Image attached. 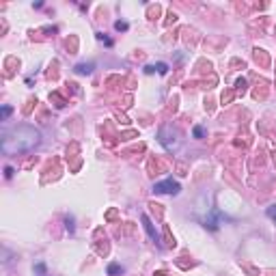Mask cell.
Returning a JSON list of instances; mask_svg holds the SVG:
<instances>
[{"instance_id": "7a4b0ae2", "label": "cell", "mask_w": 276, "mask_h": 276, "mask_svg": "<svg viewBox=\"0 0 276 276\" xmlns=\"http://www.w3.org/2000/svg\"><path fill=\"white\" fill-rule=\"evenodd\" d=\"M153 190H155L158 194H177V192H179V184L173 182V179H166V182L155 184Z\"/></svg>"}, {"instance_id": "9c48e42d", "label": "cell", "mask_w": 276, "mask_h": 276, "mask_svg": "<svg viewBox=\"0 0 276 276\" xmlns=\"http://www.w3.org/2000/svg\"><path fill=\"white\" fill-rule=\"evenodd\" d=\"M9 112H11V108L4 106V108H2V117H9Z\"/></svg>"}, {"instance_id": "5b68a950", "label": "cell", "mask_w": 276, "mask_h": 276, "mask_svg": "<svg viewBox=\"0 0 276 276\" xmlns=\"http://www.w3.org/2000/svg\"><path fill=\"white\" fill-rule=\"evenodd\" d=\"M119 272H121V268H119V265H108V274H119Z\"/></svg>"}, {"instance_id": "6da1fadb", "label": "cell", "mask_w": 276, "mask_h": 276, "mask_svg": "<svg viewBox=\"0 0 276 276\" xmlns=\"http://www.w3.org/2000/svg\"><path fill=\"white\" fill-rule=\"evenodd\" d=\"M39 129L31 128V125H18L11 132H7L2 136V151L4 153H22L28 151V149L37 147L39 145Z\"/></svg>"}, {"instance_id": "52a82bcc", "label": "cell", "mask_w": 276, "mask_h": 276, "mask_svg": "<svg viewBox=\"0 0 276 276\" xmlns=\"http://www.w3.org/2000/svg\"><path fill=\"white\" fill-rule=\"evenodd\" d=\"M194 136L201 138V136H203V129H201V128H194Z\"/></svg>"}, {"instance_id": "277c9868", "label": "cell", "mask_w": 276, "mask_h": 276, "mask_svg": "<svg viewBox=\"0 0 276 276\" xmlns=\"http://www.w3.org/2000/svg\"><path fill=\"white\" fill-rule=\"evenodd\" d=\"M91 69H93V65H80L78 72L80 74H91Z\"/></svg>"}, {"instance_id": "3957f363", "label": "cell", "mask_w": 276, "mask_h": 276, "mask_svg": "<svg viewBox=\"0 0 276 276\" xmlns=\"http://www.w3.org/2000/svg\"><path fill=\"white\" fill-rule=\"evenodd\" d=\"M143 222H145V229H147V233L151 235V238H155V233H153V227H151V222H149V218H147V216H143Z\"/></svg>"}, {"instance_id": "8992f818", "label": "cell", "mask_w": 276, "mask_h": 276, "mask_svg": "<svg viewBox=\"0 0 276 276\" xmlns=\"http://www.w3.org/2000/svg\"><path fill=\"white\" fill-rule=\"evenodd\" d=\"M158 72H160V74H166V65L160 63V65H158Z\"/></svg>"}, {"instance_id": "ba28073f", "label": "cell", "mask_w": 276, "mask_h": 276, "mask_svg": "<svg viewBox=\"0 0 276 276\" xmlns=\"http://www.w3.org/2000/svg\"><path fill=\"white\" fill-rule=\"evenodd\" d=\"M268 216H270V218H276V209H274V207L268 209Z\"/></svg>"}]
</instances>
